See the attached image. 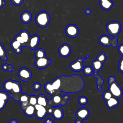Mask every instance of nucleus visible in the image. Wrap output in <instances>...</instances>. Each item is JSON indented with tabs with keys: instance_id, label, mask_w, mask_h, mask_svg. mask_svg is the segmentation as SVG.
Instances as JSON below:
<instances>
[{
	"instance_id": "nucleus-17",
	"label": "nucleus",
	"mask_w": 123,
	"mask_h": 123,
	"mask_svg": "<svg viewBox=\"0 0 123 123\" xmlns=\"http://www.w3.org/2000/svg\"><path fill=\"white\" fill-rule=\"evenodd\" d=\"M52 117L56 120H61L64 116V112L62 108L59 106H55L53 107L52 113L51 114Z\"/></svg>"
},
{
	"instance_id": "nucleus-37",
	"label": "nucleus",
	"mask_w": 123,
	"mask_h": 123,
	"mask_svg": "<svg viewBox=\"0 0 123 123\" xmlns=\"http://www.w3.org/2000/svg\"><path fill=\"white\" fill-rule=\"evenodd\" d=\"M118 68L120 72L123 73V56H122V58L119 61Z\"/></svg>"
},
{
	"instance_id": "nucleus-19",
	"label": "nucleus",
	"mask_w": 123,
	"mask_h": 123,
	"mask_svg": "<svg viewBox=\"0 0 123 123\" xmlns=\"http://www.w3.org/2000/svg\"><path fill=\"white\" fill-rule=\"evenodd\" d=\"M100 7L105 11H109L113 7V3L111 0H99Z\"/></svg>"
},
{
	"instance_id": "nucleus-16",
	"label": "nucleus",
	"mask_w": 123,
	"mask_h": 123,
	"mask_svg": "<svg viewBox=\"0 0 123 123\" xmlns=\"http://www.w3.org/2000/svg\"><path fill=\"white\" fill-rule=\"evenodd\" d=\"M40 41V37L38 35H35L31 36L30 39L26 45V47L29 48L31 49H35L39 45Z\"/></svg>"
},
{
	"instance_id": "nucleus-3",
	"label": "nucleus",
	"mask_w": 123,
	"mask_h": 123,
	"mask_svg": "<svg viewBox=\"0 0 123 123\" xmlns=\"http://www.w3.org/2000/svg\"><path fill=\"white\" fill-rule=\"evenodd\" d=\"M103 64V63L100 62L96 59L93 60L91 63L92 67L94 71L93 73L94 76L97 79V88L99 92H101L103 89L102 86L104 83V80L101 76L98 74V72L102 69Z\"/></svg>"
},
{
	"instance_id": "nucleus-38",
	"label": "nucleus",
	"mask_w": 123,
	"mask_h": 123,
	"mask_svg": "<svg viewBox=\"0 0 123 123\" xmlns=\"http://www.w3.org/2000/svg\"><path fill=\"white\" fill-rule=\"evenodd\" d=\"M14 39H15L17 40L18 42H19L23 46V47H25V43H24V40H23V39L22 38V37H21V36H20L19 34L16 35V36L15 37Z\"/></svg>"
},
{
	"instance_id": "nucleus-31",
	"label": "nucleus",
	"mask_w": 123,
	"mask_h": 123,
	"mask_svg": "<svg viewBox=\"0 0 123 123\" xmlns=\"http://www.w3.org/2000/svg\"><path fill=\"white\" fill-rule=\"evenodd\" d=\"M2 69L3 71H8L10 73L14 71V68L10 64L4 63L2 66Z\"/></svg>"
},
{
	"instance_id": "nucleus-25",
	"label": "nucleus",
	"mask_w": 123,
	"mask_h": 123,
	"mask_svg": "<svg viewBox=\"0 0 123 123\" xmlns=\"http://www.w3.org/2000/svg\"><path fill=\"white\" fill-rule=\"evenodd\" d=\"M0 59L4 62H6L7 57L6 55V51L3 45L0 43Z\"/></svg>"
},
{
	"instance_id": "nucleus-13",
	"label": "nucleus",
	"mask_w": 123,
	"mask_h": 123,
	"mask_svg": "<svg viewBox=\"0 0 123 123\" xmlns=\"http://www.w3.org/2000/svg\"><path fill=\"white\" fill-rule=\"evenodd\" d=\"M65 32L68 37L71 38H75L79 34V29L76 25L70 24L66 26L65 29Z\"/></svg>"
},
{
	"instance_id": "nucleus-24",
	"label": "nucleus",
	"mask_w": 123,
	"mask_h": 123,
	"mask_svg": "<svg viewBox=\"0 0 123 123\" xmlns=\"http://www.w3.org/2000/svg\"><path fill=\"white\" fill-rule=\"evenodd\" d=\"M35 56L36 58H39L46 56L45 50L42 48H39L35 50Z\"/></svg>"
},
{
	"instance_id": "nucleus-11",
	"label": "nucleus",
	"mask_w": 123,
	"mask_h": 123,
	"mask_svg": "<svg viewBox=\"0 0 123 123\" xmlns=\"http://www.w3.org/2000/svg\"><path fill=\"white\" fill-rule=\"evenodd\" d=\"M18 76L20 80L26 82L31 78L32 73L28 68L22 67L18 71Z\"/></svg>"
},
{
	"instance_id": "nucleus-46",
	"label": "nucleus",
	"mask_w": 123,
	"mask_h": 123,
	"mask_svg": "<svg viewBox=\"0 0 123 123\" xmlns=\"http://www.w3.org/2000/svg\"><path fill=\"white\" fill-rule=\"evenodd\" d=\"M44 123H54V121L50 118H47L44 121Z\"/></svg>"
},
{
	"instance_id": "nucleus-4",
	"label": "nucleus",
	"mask_w": 123,
	"mask_h": 123,
	"mask_svg": "<svg viewBox=\"0 0 123 123\" xmlns=\"http://www.w3.org/2000/svg\"><path fill=\"white\" fill-rule=\"evenodd\" d=\"M69 96L68 95H65L63 96L61 95H53L51 98L48 101V105L53 107L65 105L69 101Z\"/></svg>"
},
{
	"instance_id": "nucleus-5",
	"label": "nucleus",
	"mask_w": 123,
	"mask_h": 123,
	"mask_svg": "<svg viewBox=\"0 0 123 123\" xmlns=\"http://www.w3.org/2000/svg\"><path fill=\"white\" fill-rule=\"evenodd\" d=\"M50 16L49 13L46 11L39 12L35 17V22L39 27H46L50 22Z\"/></svg>"
},
{
	"instance_id": "nucleus-43",
	"label": "nucleus",
	"mask_w": 123,
	"mask_h": 123,
	"mask_svg": "<svg viewBox=\"0 0 123 123\" xmlns=\"http://www.w3.org/2000/svg\"><path fill=\"white\" fill-rule=\"evenodd\" d=\"M116 81V78L113 76H110L108 79V84H110Z\"/></svg>"
},
{
	"instance_id": "nucleus-6",
	"label": "nucleus",
	"mask_w": 123,
	"mask_h": 123,
	"mask_svg": "<svg viewBox=\"0 0 123 123\" xmlns=\"http://www.w3.org/2000/svg\"><path fill=\"white\" fill-rule=\"evenodd\" d=\"M106 28L109 35L116 37L121 32V25L119 22L111 21L106 25Z\"/></svg>"
},
{
	"instance_id": "nucleus-12",
	"label": "nucleus",
	"mask_w": 123,
	"mask_h": 123,
	"mask_svg": "<svg viewBox=\"0 0 123 123\" xmlns=\"http://www.w3.org/2000/svg\"><path fill=\"white\" fill-rule=\"evenodd\" d=\"M52 62V60H50L48 58L45 56L42 58H36L35 60V65L38 69H44L47 68Z\"/></svg>"
},
{
	"instance_id": "nucleus-33",
	"label": "nucleus",
	"mask_w": 123,
	"mask_h": 123,
	"mask_svg": "<svg viewBox=\"0 0 123 123\" xmlns=\"http://www.w3.org/2000/svg\"><path fill=\"white\" fill-rule=\"evenodd\" d=\"M6 92V91H0V100L8 101L10 98V95Z\"/></svg>"
},
{
	"instance_id": "nucleus-49",
	"label": "nucleus",
	"mask_w": 123,
	"mask_h": 123,
	"mask_svg": "<svg viewBox=\"0 0 123 123\" xmlns=\"http://www.w3.org/2000/svg\"></svg>"
},
{
	"instance_id": "nucleus-32",
	"label": "nucleus",
	"mask_w": 123,
	"mask_h": 123,
	"mask_svg": "<svg viewBox=\"0 0 123 123\" xmlns=\"http://www.w3.org/2000/svg\"><path fill=\"white\" fill-rule=\"evenodd\" d=\"M112 96H113V95H112L111 92L109 89L104 91L102 94V98H103V99L105 101L110 99Z\"/></svg>"
},
{
	"instance_id": "nucleus-41",
	"label": "nucleus",
	"mask_w": 123,
	"mask_h": 123,
	"mask_svg": "<svg viewBox=\"0 0 123 123\" xmlns=\"http://www.w3.org/2000/svg\"><path fill=\"white\" fill-rule=\"evenodd\" d=\"M118 51L119 54L122 56H123V44L119 45V46L118 47Z\"/></svg>"
},
{
	"instance_id": "nucleus-29",
	"label": "nucleus",
	"mask_w": 123,
	"mask_h": 123,
	"mask_svg": "<svg viewBox=\"0 0 123 123\" xmlns=\"http://www.w3.org/2000/svg\"><path fill=\"white\" fill-rule=\"evenodd\" d=\"M88 102V98L85 96H81L78 98V102L80 105H85L87 104Z\"/></svg>"
},
{
	"instance_id": "nucleus-27",
	"label": "nucleus",
	"mask_w": 123,
	"mask_h": 123,
	"mask_svg": "<svg viewBox=\"0 0 123 123\" xmlns=\"http://www.w3.org/2000/svg\"><path fill=\"white\" fill-rule=\"evenodd\" d=\"M83 71L84 74L87 76H90L92 75V74H93L94 72L92 67L90 66H86L85 67H84Z\"/></svg>"
},
{
	"instance_id": "nucleus-40",
	"label": "nucleus",
	"mask_w": 123,
	"mask_h": 123,
	"mask_svg": "<svg viewBox=\"0 0 123 123\" xmlns=\"http://www.w3.org/2000/svg\"><path fill=\"white\" fill-rule=\"evenodd\" d=\"M7 101L4 100H0V111L3 110L7 103Z\"/></svg>"
},
{
	"instance_id": "nucleus-2",
	"label": "nucleus",
	"mask_w": 123,
	"mask_h": 123,
	"mask_svg": "<svg viewBox=\"0 0 123 123\" xmlns=\"http://www.w3.org/2000/svg\"><path fill=\"white\" fill-rule=\"evenodd\" d=\"M3 87L5 91L11 93L10 98L18 101L22 93V87L19 82L12 79L7 80L4 82Z\"/></svg>"
},
{
	"instance_id": "nucleus-8",
	"label": "nucleus",
	"mask_w": 123,
	"mask_h": 123,
	"mask_svg": "<svg viewBox=\"0 0 123 123\" xmlns=\"http://www.w3.org/2000/svg\"><path fill=\"white\" fill-rule=\"evenodd\" d=\"M89 57V55L87 54L86 58H78L74 62L70 63L69 65L70 69L75 72H78L83 70L84 68L83 62L87 60Z\"/></svg>"
},
{
	"instance_id": "nucleus-30",
	"label": "nucleus",
	"mask_w": 123,
	"mask_h": 123,
	"mask_svg": "<svg viewBox=\"0 0 123 123\" xmlns=\"http://www.w3.org/2000/svg\"><path fill=\"white\" fill-rule=\"evenodd\" d=\"M96 59H97L98 61L104 63L106 61L107 56L105 53L101 52L98 54V55L96 58Z\"/></svg>"
},
{
	"instance_id": "nucleus-18",
	"label": "nucleus",
	"mask_w": 123,
	"mask_h": 123,
	"mask_svg": "<svg viewBox=\"0 0 123 123\" xmlns=\"http://www.w3.org/2000/svg\"><path fill=\"white\" fill-rule=\"evenodd\" d=\"M106 106L109 109H113L117 107L119 104L118 98L112 96L110 99L105 101Z\"/></svg>"
},
{
	"instance_id": "nucleus-47",
	"label": "nucleus",
	"mask_w": 123,
	"mask_h": 123,
	"mask_svg": "<svg viewBox=\"0 0 123 123\" xmlns=\"http://www.w3.org/2000/svg\"><path fill=\"white\" fill-rule=\"evenodd\" d=\"M85 12L86 14L87 15H89L91 13V11L89 9H86L85 11Z\"/></svg>"
},
{
	"instance_id": "nucleus-42",
	"label": "nucleus",
	"mask_w": 123,
	"mask_h": 123,
	"mask_svg": "<svg viewBox=\"0 0 123 123\" xmlns=\"http://www.w3.org/2000/svg\"><path fill=\"white\" fill-rule=\"evenodd\" d=\"M53 107H54L51 106H49V105H48L46 107L48 114H52V111H53Z\"/></svg>"
},
{
	"instance_id": "nucleus-23",
	"label": "nucleus",
	"mask_w": 123,
	"mask_h": 123,
	"mask_svg": "<svg viewBox=\"0 0 123 123\" xmlns=\"http://www.w3.org/2000/svg\"><path fill=\"white\" fill-rule=\"evenodd\" d=\"M19 34L23 39L25 43V47H26L31 37L30 36V33L26 29H24L20 32Z\"/></svg>"
},
{
	"instance_id": "nucleus-45",
	"label": "nucleus",
	"mask_w": 123,
	"mask_h": 123,
	"mask_svg": "<svg viewBox=\"0 0 123 123\" xmlns=\"http://www.w3.org/2000/svg\"><path fill=\"white\" fill-rule=\"evenodd\" d=\"M5 4V2L4 0H0V9L3 7Z\"/></svg>"
},
{
	"instance_id": "nucleus-15",
	"label": "nucleus",
	"mask_w": 123,
	"mask_h": 123,
	"mask_svg": "<svg viewBox=\"0 0 123 123\" xmlns=\"http://www.w3.org/2000/svg\"><path fill=\"white\" fill-rule=\"evenodd\" d=\"M72 51V49L71 46L67 44L64 43L62 44L58 49L59 54L62 57H67L69 56Z\"/></svg>"
},
{
	"instance_id": "nucleus-14",
	"label": "nucleus",
	"mask_w": 123,
	"mask_h": 123,
	"mask_svg": "<svg viewBox=\"0 0 123 123\" xmlns=\"http://www.w3.org/2000/svg\"><path fill=\"white\" fill-rule=\"evenodd\" d=\"M35 107L36 109L35 116L38 119H43L48 114L46 107L38 104H37Z\"/></svg>"
},
{
	"instance_id": "nucleus-39",
	"label": "nucleus",
	"mask_w": 123,
	"mask_h": 123,
	"mask_svg": "<svg viewBox=\"0 0 123 123\" xmlns=\"http://www.w3.org/2000/svg\"><path fill=\"white\" fill-rule=\"evenodd\" d=\"M29 105H30L29 103V101H27L25 102H22L20 103V107L22 110H24L25 108H26L27 107H28Z\"/></svg>"
},
{
	"instance_id": "nucleus-10",
	"label": "nucleus",
	"mask_w": 123,
	"mask_h": 123,
	"mask_svg": "<svg viewBox=\"0 0 123 123\" xmlns=\"http://www.w3.org/2000/svg\"><path fill=\"white\" fill-rule=\"evenodd\" d=\"M108 89L111 92L113 96L117 98H121L123 95L122 89L116 81L109 84Z\"/></svg>"
},
{
	"instance_id": "nucleus-34",
	"label": "nucleus",
	"mask_w": 123,
	"mask_h": 123,
	"mask_svg": "<svg viewBox=\"0 0 123 123\" xmlns=\"http://www.w3.org/2000/svg\"><path fill=\"white\" fill-rule=\"evenodd\" d=\"M28 101L30 105L35 106L37 104V96L35 95L29 96Z\"/></svg>"
},
{
	"instance_id": "nucleus-36",
	"label": "nucleus",
	"mask_w": 123,
	"mask_h": 123,
	"mask_svg": "<svg viewBox=\"0 0 123 123\" xmlns=\"http://www.w3.org/2000/svg\"><path fill=\"white\" fill-rule=\"evenodd\" d=\"M24 2V0H11V5H15L19 6L21 5Z\"/></svg>"
},
{
	"instance_id": "nucleus-21",
	"label": "nucleus",
	"mask_w": 123,
	"mask_h": 123,
	"mask_svg": "<svg viewBox=\"0 0 123 123\" xmlns=\"http://www.w3.org/2000/svg\"><path fill=\"white\" fill-rule=\"evenodd\" d=\"M48 101L45 95L43 94H40L37 96V104L47 107L49 104Z\"/></svg>"
},
{
	"instance_id": "nucleus-1",
	"label": "nucleus",
	"mask_w": 123,
	"mask_h": 123,
	"mask_svg": "<svg viewBox=\"0 0 123 123\" xmlns=\"http://www.w3.org/2000/svg\"><path fill=\"white\" fill-rule=\"evenodd\" d=\"M85 82L83 78L79 74L62 75L53 81L47 82L44 89L49 95H61V92L75 93L81 91L84 88Z\"/></svg>"
},
{
	"instance_id": "nucleus-28",
	"label": "nucleus",
	"mask_w": 123,
	"mask_h": 123,
	"mask_svg": "<svg viewBox=\"0 0 123 123\" xmlns=\"http://www.w3.org/2000/svg\"><path fill=\"white\" fill-rule=\"evenodd\" d=\"M29 98V96L28 94L25 93H21V94L20 95L18 101L20 103H21L22 102L28 101Z\"/></svg>"
},
{
	"instance_id": "nucleus-20",
	"label": "nucleus",
	"mask_w": 123,
	"mask_h": 123,
	"mask_svg": "<svg viewBox=\"0 0 123 123\" xmlns=\"http://www.w3.org/2000/svg\"><path fill=\"white\" fill-rule=\"evenodd\" d=\"M32 18V13L28 11L24 12L20 15V20L21 22L25 24L29 23L31 21Z\"/></svg>"
},
{
	"instance_id": "nucleus-22",
	"label": "nucleus",
	"mask_w": 123,
	"mask_h": 123,
	"mask_svg": "<svg viewBox=\"0 0 123 123\" xmlns=\"http://www.w3.org/2000/svg\"><path fill=\"white\" fill-rule=\"evenodd\" d=\"M23 111L25 114L28 117H33L35 115L36 109L34 106L29 105Z\"/></svg>"
},
{
	"instance_id": "nucleus-9",
	"label": "nucleus",
	"mask_w": 123,
	"mask_h": 123,
	"mask_svg": "<svg viewBox=\"0 0 123 123\" xmlns=\"http://www.w3.org/2000/svg\"><path fill=\"white\" fill-rule=\"evenodd\" d=\"M89 115V110L85 107H82L77 110L75 112V116L77 119L74 123H83L84 121H86V119Z\"/></svg>"
},
{
	"instance_id": "nucleus-26",
	"label": "nucleus",
	"mask_w": 123,
	"mask_h": 123,
	"mask_svg": "<svg viewBox=\"0 0 123 123\" xmlns=\"http://www.w3.org/2000/svg\"><path fill=\"white\" fill-rule=\"evenodd\" d=\"M11 47L13 51H15L20 47H23V46L17 40L14 38L11 42Z\"/></svg>"
},
{
	"instance_id": "nucleus-7",
	"label": "nucleus",
	"mask_w": 123,
	"mask_h": 123,
	"mask_svg": "<svg viewBox=\"0 0 123 123\" xmlns=\"http://www.w3.org/2000/svg\"><path fill=\"white\" fill-rule=\"evenodd\" d=\"M99 43L104 47H115L118 44L117 37L111 38L110 36L103 35L100 36L98 38Z\"/></svg>"
},
{
	"instance_id": "nucleus-44",
	"label": "nucleus",
	"mask_w": 123,
	"mask_h": 123,
	"mask_svg": "<svg viewBox=\"0 0 123 123\" xmlns=\"http://www.w3.org/2000/svg\"><path fill=\"white\" fill-rule=\"evenodd\" d=\"M22 48L23 47H20L19 48H18L17 49H16L14 51V52L15 53V54H21L22 52Z\"/></svg>"
},
{
	"instance_id": "nucleus-35",
	"label": "nucleus",
	"mask_w": 123,
	"mask_h": 123,
	"mask_svg": "<svg viewBox=\"0 0 123 123\" xmlns=\"http://www.w3.org/2000/svg\"><path fill=\"white\" fill-rule=\"evenodd\" d=\"M32 88L35 91H38L41 88V85L39 82H36L32 86Z\"/></svg>"
},
{
	"instance_id": "nucleus-48",
	"label": "nucleus",
	"mask_w": 123,
	"mask_h": 123,
	"mask_svg": "<svg viewBox=\"0 0 123 123\" xmlns=\"http://www.w3.org/2000/svg\"><path fill=\"white\" fill-rule=\"evenodd\" d=\"M9 123H18V121L15 119H12V120H11V121H9Z\"/></svg>"
}]
</instances>
